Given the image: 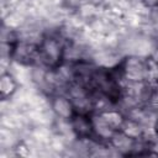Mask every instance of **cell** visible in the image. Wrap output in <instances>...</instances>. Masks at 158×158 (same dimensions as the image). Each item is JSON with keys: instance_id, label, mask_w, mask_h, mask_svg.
<instances>
[{"instance_id": "obj_3", "label": "cell", "mask_w": 158, "mask_h": 158, "mask_svg": "<svg viewBox=\"0 0 158 158\" xmlns=\"http://www.w3.org/2000/svg\"><path fill=\"white\" fill-rule=\"evenodd\" d=\"M72 131L79 139H90L94 137L91 114L75 112L73 117L69 120Z\"/></svg>"}, {"instance_id": "obj_4", "label": "cell", "mask_w": 158, "mask_h": 158, "mask_svg": "<svg viewBox=\"0 0 158 158\" xmlns=\"http://www.w3.org/2000/svg\"><path fill=\"white\" fill-rule=\"evenodd\" d=\"M52 110L62 120H70L75 114L74 105L68 95H56L52 98Z\"/></svg>"}, {"instance_id": "obj_2", "label": "cell", "mask_w": 158, "mask_h": 158, "mask_svg": "<svg viewBox=\"0 0 158 158\" xmlns=\"http://www.w3.org/2000/svg\"><path fill=\"white\" fill-rule=\"evenodd\" d=\"M122 78L127 79L132 84L144 83L151 74L149 63L139 57H128L120 64Z\"/></svg>"}, {"instance_id": "obj_6", "label": "cell", "mask_w": 158, "mask_h": 158, "mask_svg": "<svg viewBox=\"0 0 158 158\" xmlns=\"http://www.w3.org/2000/svg\"><path fill=\"white\" fill-rule=\"evenodd\" d=\"M154 131H156V135H157V137H158V118H157L156 122H154Z\"/></svg>"}, {"instance_id": "obj_1", "label": "cell", "mask_w": 158, "mask_h": 158, "mask_svg": "<svg viewBox=\"0 0 158 158\" xmlns=\"http://www.w3.org/2000/svg\"><path fill=\"white\" fill-rule=\"evenodd\" d=\"M65 46L56 36L44 37L38 43V59L49 69H58L64 59Z\"/></svg>"}, {"instance_id": "obj_5", "label": "cell", "mask_w": 158, "mask_h": 158, "mask_svg": "<svg viewBox=\"0 0 158 158\" xmlns=\"http://www.w3.org/2000/svg\"><path fill=\"white\" fill-rule=\"evenodd\" d=\"M17 89V83L15 78L10 73H4L0 79V93L2 99H7L12 96V94Z\"/></svg>"}]
</instances>
